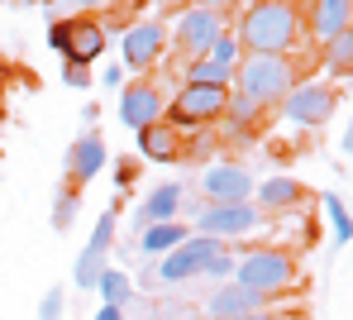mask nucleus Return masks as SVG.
I'll return each instance as SVG.
<instances>
[{
  "label": "nucleus",
  "mask_w": 353,
  "mask_h": 320,
  "mask_svg": "<svg viewBox=\"0 0 353 320\" xmlns=\"http://www.w3.org/2000/svg\"><path fill=\"white\" fill-rule=\"evenodd\" d=\"M243 320H296V316H282V311H253V316H243Z\"/></svg>",
  "instance_id": "obj_34"
},
{
  "label": "nucleus",
  "mask_w": 353,
  "mask_h": 320,
  "mask_svg": "<svg viewBox=\"0 0 353 320\" xmlns=\"http://www.w3.org/2000/svg\"><path fill=\"white\" fill-rule=\"evenodd\" d=\"M201 192L205 206H225V201H253V172L239 163H210L201 172Z\"/></svg>",
  "instance_id": "obj_13"
},
{
  "label": "nucleus",
  "mask_w": 353,
  "mask_h": 320,
  "mask_svg": "<svg viewBox=\"0 0 353 320\" xmlns=\"http://www.w3.org/2000/svg\"><path fill=\"white\" fill-rule=\"evenodd\" d=\"M77 5H81V10H105L110 0H77Z\"/></svg>",
  "instance_id": "obj_35"
},
{
  "label": "nucleus",
  "mask_w": 353,
  "mask_h": 320,
  "mask_svg": "<svg viewBox=\"0 0 353 320\" xmlns=\"http://www.w3.org/2000/svg\"><path fill=\"white\" fill-rule=\"evenodd\" d=\"M225 106H230V91H225V86H196V81H181V91H176L172 101H168L163 120H168L172 129L220 125Z\"/></svg>",
  "instance_id": "obj_4"
},
{
  "label": "nucleus",
  "mask_w": 353,
  "mask_h": 320,
  "mask_svg": "<svg viewBox=\"0 0 353 320\" xmlns=\"http://www.w3.org/2000/svg\"><path fill=\"white\" fill-rule=\"evenodd\" d=\"M105 163H110V148H105V139L96 134V129H86V134H77L72 139V148H67V187H86V182H96L101 172H105Z\"/></svg>",
  "instance_id": "obj_12"
},
{
  "label": "nucleus",
  "mask_w": 353,
  "mask_h": 320,
  "mask_svg": "<svg viewBox=\"0 0 353 320\" xmlns=\"http://www.w3.org/2000/svg\"><path fill=\"white\" fill-rule=\"evenodd\" d=\"M234 43L243 53H272L287 58L301 43V5L292 0H253L234 24Z\"/></svg>",
  "instance_id": "obj_1"
},
{
  "label": "nucleus",
  "mask_w": 353,
  "mask_h": 320,
  "mask_svg": "<svg viewBox=\"0 0 353 320\" xmlns=\"http://www.w3.org/2000/svg\"><path fill=\"white\" fill-rule=\"evenodd\" d=\"M148 320H158V316H148Z\"/></svg>",
  "instance_id": "obj_38"
},
{
  "label": "nucleus",
  "mask_w": 353,
  "mask_h": 320,
  "mask_svg": "<svg viewBox=\"0 0 353 320\" xmlns=\"http://www.w3.org/2000/svg\"><path fill=\"white\" fill-rule=\"evenodd\" d=\"M205 53H210L215 63H225V67H239V58H243V48L234 43V34H220V39H215Z\"/></svg>",
  "instance_id": "obj_27"
},
{
  "label": "nucleus",
  "mask_w": 353,
  "mask_h": 320,
  "mask_svg": "<svg viewBox=\"0 0 353 320\" xmlns=\"http://www.w3.org/2000/svg\"><path fill=\"white\" fill-rule=\"evenodd\" d=\"M181 134H176L168 120H158V125H148V129H139V153L148 158V163H176L181 158Z\"/></svg>",
  "instance_id": "obj_19"
},
{
  "label": "nucleus",
  "mask_w": 353,
  "mask_h": 320,
  "mask_svg": "<svg viewBox=\"0 0 353 320\" xmlns=\"http://www.w3.org/2000/svg\"><path fill=\"white\" fill-rule=\"evenodd\" d=\"M77 210H81V192H77V187H58V196H53V215H48V225H53L58 234H67V230L77 225Z\"/></svg>",
  "instance_id": "obj_23"
},
{
  "label": "nucleus",
  "mask_w": 353,
  "mask_h": 320,
  "mask_svg": "<svg viewBox=\"0 0 353 320\" xmlns=\"http://www.w3.org/2000/svg\"><path fill=\"white\" fill-rule=\"evenodd\" d=\"M268 215L253 201H225V206H201L196 210V234L210 239H234V234H253Z\"/></svg>",
  "instance_id": "obj_6"
},
{
  "label": "nucleus",
  "mask_w": 353,
  "mask_h": 320,
  "mask_svg": "<svg viewBox=\"0 0 353 320\" xmlns=\"http://www.w3.org/2000/svg\"><path fill=\"white\" fill-rule=\"evenodd\" d=\"M115 187H119V192H129V187H134V158H119V168H115Z\"/></svg>",
  "instance_id": "obj_30"
},
{
  "label": "nucleus",
  "mask_w": 353,
  "mask_h": 320,
  "mask_svg": "<svg viewBox=\"0 0 353 320\" xmlns=\"http://www.w3.org/2000/svg\"><path fill=\"white\" fill-rule=\"evenodd\" d=\"M268 306H272V297H263L253 287H239V282H220L205 297V316L210 320H243V316H253V311H268Z\"/></svg>",
  "instance_id": "obj_14"
},
{
  "label": "nucleus",
  "mask_w": 353,
  "mask_h": 320,
  "mask_svg": "<svg viewBox=\"0 0 353 320\" xmlns=\"http://www.w3.org/2000/svg\"><path fill=\"white\" fill-rule=\"evenodd\" d=\"M62 63H72V67H91V63H101L105 58V24L101 19H62Z\"/></svg>",
  "instance_id": "obj_11"
},
{
  "label": "nucleus",
  "mask_w": 353,
  "mask_h": 320,
  "mask_svg": "<svg viewBox=\"0 0 353 320\" xmlns=\"http://www.w3.org/2000/svg\"><path fill=\"white\" fill-rule=\"evenodd\" d=\"M96 292H101V306H129L134 301V282L119 272V268H105L96 277Z\"/></svg>",
  "instance_id": "obj_22"
},
{
  "label": "nucleus",
  "mask_w": 353,
  "mask_h": 320,
  "mask_svg": "<svg viewBox=\"0 0 353 320\" xmlns=\"http://www.w3.org/2000/svg\"><path fill=\"white\" fill-rule=\"evenodd\" d=\"M115 210H105L101 220H96V230H91V239H86V249L77 254L72 263V282L81 287V292H96V277L110 268V249H115Z\"/></svg>",
  "instance_id": "obj_8"
},
{
  "label": "nucleus",
  "mask_w": 353,
  "mask_h": 320,
  "mask_svg": "<svg viewBox=\"0 0 353 320\" xmlns=\"http://www.w3.org/2000/svg\"><path fill=\"white\" fill-rule=\"evenodd\" d=\"M196 5H205V10H225L230 0H196Z\"/></svg>",
  "instance_id": "obj_36"
},
{
  "label": "nucleus",
  "mask_w": 353,
  "mask_h": 320,
  "mask_svg": "<svg viewBox=\"0 0 353 320\" xmlns=\"http://www.w3.org/2000/svg\"><path fill=\"white\" fill-rule=\"evenodd\" d=\"M234 258L239 254H230V249L210 254V258H205V268H201V277H210L215 287H220V282H230V277H234Z\"/></svg>",
  "instance_id": "obj_26"
},
{
  "label": "nucleus",
  "mask_w": 353,
  "mask_h": 320,
  "mask_svg": "<svg viewBox=\"0 0 353 320\" xmlns=\"http://www.w3.org/2000/svg\"><path fill=\"white\" fill-rule=\"evenodd\" d=\"M91 320H124V306H101Z\"/></svg>",
  "instance_id": "obj_33"
},
{
  "label": "nucleus",
  "mask_w": 353,
  "mask_h": 320,
  "mask_svg": "<svg viewBox=\"0 0 353 320\" xmlns=\"http://www.w3.org/2000/svg\"><path fill=\"white\" fill-rule=\"evenodd\" d=\"M101 81H105V86H119V81H124V67H101Z\"/></svg>",
  "instance_id": "obj_32"
},
{
  "label": "nucleus",
  "mask_w": 353,
  "mask_h": 320,
  "mask_svg": "<svg viewBox=\"0 0 353 320\" xmlns=\"http://www.w3.org/2000/svg\"><path fill=\"white\" fill-rule=\"evenodd\" d=\"M220 249H225V239H210V234H186V239L176 244L172 254L158 258V282H168V287H181V282L201 277L205 258L220 254Z\"/></svg>",
  "instance_id": "obj_7"
},
{
  "label": "nucleus",
  "mask_w": 353,
  "mask_h": 320,
  "mask_svg": "<svg viewBox=\"0 0 353 320\" xmlns=\"http://www.w3.org/2000/svg\"><path fill=\"white\" fill-rule=\"evenodd\" d=\"M62 81H67V86H72V91H86V86H91V67H62Z\"/></svg>",
  "instance_id": "obj_29"
},
{
  "label": "nucleus",
  "mask_w": 353,
  "mask_h": 320,
  "mask_svg": "<svg viewBox=\"0 0 353 320\" xmlns=\"http://www.w3.org/2000/svg\"><path fill=\"white\" fill-rule=\"evenodd\" d=\"M163 48H168V29H163L158 19H139V24H129V29L119 34V63L129 67V72L153 67L163 58Z\"/></svg>",
  "instance_id": "obj_9"
},
{
  "label": "nucleus",
  "mask_w": 353,
  "mask_h": 320,
  "mask_svg": "<svg viewBox=\"0 0 353 320\" xmlns=\"http://www.w3.org/2000/svg\"><path fill=\"white\" fill-rule=\"evenodd\" d=\"M163 110H168V101H163V91L153 86V81H134V86H124L119 91V120L134 129H148L163 120Z\"/></svg>",
  "instance_id": "obj_15"
},
{
  "label": "nucleus",
  "mask_w": 353,
  "mask_h": 320,
  "mask_svg": "<svg viewBox=\"0 0 353 320\" xmlns=\"http://www.w3.org/2000/svg\"><path fill=\"white\" fill-rule=\"evenodd\" d=\"M292 5H310V0H292Z\"/></svg>",
  "instance_id": "obj_37"
},
{
  "label": "nucleus",
  "mask_w": 353,
  "mask_h": 320,
  "mask_svg": "<svg viewBox=\"0 0 353 320\" xmlns=\"http://www.w3.org/2000/svg\"><path fill=\"white\" fill-rule=\"evenodd\" d=\"M186 234H191V230H186L181 220H168V225H148V230H139V254L158 263L163 254H172L176 244L186 239Z\"/></svg>",
  "instance_id": "obj_20"
},
{
  "label": "nucleus",
  "mask_w": 353,
  "mask_h": 320,
  "mask_svg": "<svg viewBox=\"0 0 353 320\" xmlns=\"http://www.w3.org/2000/svg\"><path fill=\"white\" fill-rule=\"evenodd\" d=\"M62 39H67V34H62V19H53V24H48V48H53V53H62Z\"/></svg>",
  "instance_id": "obj_31"
},
{
  "label": "nucleus",
  "mask_w": 353,
  "mask_h": 320,
  "mask_svg": "<svg viewBox=\"0 0 353 320\" xmlns=\"http://www.w3.org/2000/svg\"><path fill=\"white\" fill-rule=\"evenodd\" d=\"M296 81V67L292 58H272V53H243L234 67V96H243L248 106H258V110H268V106H277L287 91H292Z\"/></svg>",
  "instance_id": "obj_2"
},
{
  "label": "nucleus",
  "mask_w": 353,
  "mask_h": 320,
  "mask_svg": "<svg viewBox=\"0 0 353 320\" xmlns=\"http://www.w3.org/2000/svg\"><path fill=\"white\" fill-rule=\"evenodd\" d=\"M301 29H310V39L325 48L330 39L353 29V0H310V10L301 14Z\"/></svg>",
  "instance_id": "obj_16"
},
{
  "label": "nucleus",
  "mask_w": 353,
  "mask_h": 320,
  "mask_svg": "<svg viewBox=\"0 0 353 320\" xmlns=\"http://www.w3.org/2000/svg\"><path fill=\"white\" fill-rule=\"evenodd\" d=\"M325 210H330V220H334V244H349L353 225H349V206H344V196H325Z\"/></svg>",
  "instance_id": "obj_25"
},
{
  "label": "nucleus",
  "mask_w": 353,
  "mask_h": 320,
  "mask_svg": "<svg viewBox=\"0 0 353 320\" xmlns=\"http://www.w3.org/2000/svg\"><path fill=\"white\" fill-rule=\"evenodd\" d=\"M181 182H163V187H153V192L139 201V210H134V230H148V225H168L176 220V210H181Z\"/></svg>",
  "instance_id": "obj_17"
},
{
  "label": "nucleus",
  "mask_w": 353,
  "mask_h": 320,
  "mask_svg": "<svg viewBox=\"0 0 353 320\" xmlns=\"http://www.w3.org/2000/svg\"><path fill=\"white\" fill-rule=\"evenodd\" d=\"M301 201H305V187H301L296 177H268V182L253 187V206H258L263 215H287Z\"/></svg>",
  "instance_id": "obj_18"
},
{
  "label": "nucleus",
  "mask_w": 353,
  "mask_h": 320,
  "mask_svg": "<svg viewBox=\"0 0 353 320\" xmlns=\"http://www.w3.org/2000/svg\"><path fill=\"white\" fill-rule=\"evenodd\" d=\"M277 110H282V120H292L301 129H320V125H330V115L339 110V91L330 81H296L292 91L277 101Z\"/></svg>",
  "instance_id": "obj_5"
},
{
  "label": "nucleus",
  "mask_w": 353,
  "mask_h": 320,
  "mask_svg": "<svg viewBox=\"0 0 353 320\" xmlns=\"http://www.w3.org/2000/svg\"><path fill=\"white\" fill-rule=\"evenodd\" d=\"M67 316V297H62V287H48V297L39 301V320H62Z\"/></svg>",
  "instance_id": "obj_28"
},
{
  "label": "nucleus",
  "mask_w": 353,
  "mask_h": 320,
  "mask_svg": "<svg viewBox=\"0 0 353 320\" xmlns=\"http://www.w3.org/2000/svg\"><path fill=\"white\" fill-rule=\"evenodd\" d=\"M176 48L186 53V58H201L220 34H225V19H220V10H205V5H186L181 14H176Z\"/></svg>",
  "instance_id": "obj_10"
},
{
  "label": "nucleus",
  "mask_w": 353,
  "mask_h": 320,
  "mask_svg": "<svg viewBox=\"0 0 353 320\" xmlns=\"http://www.w3.org/2000/svg\"><path fill=\"white\" fill-rule=\"evenodd\" d=\"M325 63L334 67L339 77H344V72L353 67V29H344L339 39H330V43H325Z\"/></svg>",
  "instance_id": "obj_24"
},
{
  "label": "nucleus",
  "mask_w": 353,
  "mask_h": 320,
  "mask_svg": "<svg viewBox=\"0 0 353 320\" xmlns=\"http://www.w3.org/2000/svg\"><path fill=\"white\" fill-rule=\"evenodd\" d=\"M186 81H196V86H234V67L215 63L210 53H201V58H186Z\"/></svg>",
  "instance_id": "obj_21"
},
{
  "label": "nucleus",
  "mask_w": 353,
  "mask_h": 320,
  "mask_svg": "<svg viewBox=\"0 0 353 320\" xmlns=\"http://www.w3.org/2000/svg\"><path fill=\"white\" fill-rule=\"evenodd\" d=\"M230 282L253 287V292H263V297H282V292H292V282H296V254H287V249H253V254H239Z\"/></svg>",
  "instance_id": "obj_3"
}]
</instances>
